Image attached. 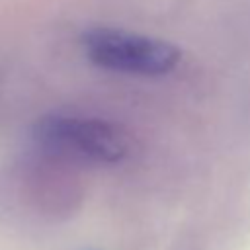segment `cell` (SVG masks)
<instances>
[{"instance_id": "1", "label": "cell", "mask_w": 250, "mask_h": 250, "mask_svg": "<svg viewBox=\"0 0 250 250\" xmlns=\"http://www.w3.org/2000/svg\"><path fill=\"white\" fill-rule=\"evenodd\" d=\"M33 137L45 150L98 164L119 162L129 152L125 131L98 117L51 113L35 123Z\"/></svg>"}, {"instance_id": "2", "label": "cell", "mask_w": 250, "mask_h": 250, "mask_svg": "<svg viewBox=\"0 0 250 250\" xmlns=\"http://www.w3.org/2000/svg\"><path fill=\"white\" fill-rule=\"evenodd\" d=\"M82 47L96 66L141 76L168 74L182 57L180 49L170 41L113 27L88 29L82 35Z\"/></svg>"}]
</instances>
